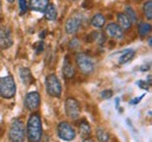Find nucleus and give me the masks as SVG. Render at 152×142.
<instances>
[{
  "label": "nucleus",
  "instance_id": "1",
  "mask_svg": "<svg viewBox=\"0 0 152 142\" xmlns=\"http://www.w3.org/2000/svg\"><path fill=\"white\" fill-rule=\"evenodd\" d=\"M26 135L29 142H40L42 138V123L41 118L38 113H33L28 121H27V129Z\"/></svg>",
  "mask_w": 152,
  "mask_h": 142
},
{
  "label": "nucleus",
  "instance_id": "2",
  "mask_svg": "<svg viewBox=\"0 0 152 142\" xmlns=\"http://www.w3.org/2000/svg\"><path fill=\"white\" fill-rule=\"evenodd\" d=\"M8 138L11 142H23L26 138V129L25 124L20 119H15L11 122L10 130H8Z\"/></svg>",
  "mask_w": 152,
  "mask_h": 142
},
{
  "label": "nucleus",
  "instance_id": "3",
  "mask_svg": "<svg viewBox=\"0 0 152 142\" xmlns=\"http://www.w3.org/2000/svg\"><path fill=\"white\" fill-rule=\"evenodd\" d=\"M17 93L15 81L12 75L0 78V96L4 99H12Z\"/></svg>",
  "mask_w": 152,
  "mask_h": 142
},
{
  "label": "nucleus",
  "instance_id": "4",
  "mask_svg": "<svg viewBox=\"0 0 152 142\" xmlns=\"http://www.w3.org/2000/svg\"><path fill=\"white\" fill-rule=\"evenodd\" d=\"M76 65L78 67V69L86 74V75H90L94 69H95V65H94V61L91 60L90 57H88L87 54L84 53H77L76 54Z\"/></svg>",
  "mask_w": 152,
  "mask_h": 142
},
{
  "label": "nucleus",
  "instance_id": "5",
  "mask_svg": "<svg viewBox=\"0 0 152 142\" xmlns=\"http://www.w3.org/2000/svg\"><path fill=\"white\" fill-rule=\"evenodd\" d=\"M46 89L50 96L60 98L62 94V86L55 74H49L46 78Z\"/></svg>",
  "mask_w": 152,
  "mask_h": 142
},
{
  "label": "nucleus",
  "instance_id": "6",
  "mask_svg": "<svg viewBox=\"0 0 152 142\" xmlns=\"http://www.w3.org/2000/svg\"><path fill=\"white\" fill-rule=\"evenodd\" d=\"M57 135L63 141H72L76 138V132L74 127L68 122H60L57 124Z\"/></svg>",
  "mask_w": 152,
  "mask_h": 142
},
{
  "label": "nucleus",
  "instance_id": "7",
  "mask_svg": "<svg viewBox=\"0 0 152 142\" xmlns=\"http://www.w3.org/2000/svg\"><path fill=\"white\" fill-rule=\"evenodd\" d=\"M64 108H66V114L68 118L70 119H77L81 114V107L77 100L74 98H68L64 103Z\"/></svg>",
  "mask_w": 152,
  "mask_h": 142
},
{
  "label": "nucleus",
  "instance_id": "8",
  "mask_svg": "<svg viewBox=\"0 0 152 142\" xmlns=\"http://www.w3.org/2000/svg\"><path fill=\"white\" fill-rule=\"evenodd\" d=\"M40 103L41 98L38 92H29L25 98V107L31 112H35L40 107Z\"/></svg>",
  "mask_w": 152,
  "mask_h": 142
},
{
  "label": "nucleus",
  "instance_id": "9",
  "mask_svg": "<svg viewBox=\"0 0 152 142\" xmlns=\"http://www.w3.org/2000/svg\"><path fill=\"white\" fill-rule=\"evenodd\" d=\"M13 45L12 39V33L8 28L1 27L0 28V48L1 49H7Z\"/></svg>",
  "mask_w": 152,
  "mask_h": 142
},
{
  "label": "nucleus",
  "instance_id": "10",
  "mask_svg": "<svg viewBox=\"0 0 152 142\" xmlns=\"http://www.w3.org/2000/svg\"><path fill=\"white\" fill-rule=\"evenodd\" d=\"M105 32L110 38H114L117 40H121L124 38V31L121 29V27L116 22H110L105 27Z\"/></svg>",
  "mask_w": 152,
  "mask_h": 142
},
{
  "label": "nucleus",
  "instance_id": "11",
  "mask_svg": "<svg viewBox=\"0 0 152 142\" xmlns=\"http://www.w3.org/2000/svg\"><path fill=\"white\" fill-rule=\"evenodd\" d=\"M81 20L77 19V18H69L66 25H64V29H66V33L69 34V35H73V34H76L80 28H81Z\"/></svg>",
  "mask_w": 152,
  "mask_h": 142
},
{
  "label": "nucleus",
  "instance_id": "12",
  "mask_svg": "<svg viewBox=\"0 0 152 142\" xmlns=\"http://www.w3.org/2000/svg\"><path fill=\"white\" fill-rule=\"evenodd\" d=\"M117 25L121 27L122 31H129L132 26V22L126 17L125 13H118L117 14Z\"/></svg>",
  "mask_w": 152,
  "mask_h": 142
},
{
  "label": "nucleus",
  "instance_id": "13",
  "mask_svg": "<svg viewBox=\"0 0 152 142\" xmlns=\"http://www.w3.org/2000/svg\"><path fill=\"white\" fill-rule=\"evenodd\" d=\"M62 72H63V75H64L66 79H72L75 75L74 66H73L72 61L69 60L68 58L64 59V63H63V67H62Z\"/></svg>",
  "mask_w": 152,
  "mask_h": 142
},
{
  "label": "nucleus",
  "instance_id": "14",
  "mask_svg": "<svg viewBox=\"0 0 152 142\" xmlns=\"http://www.w3.org/2000/svg\"><path fill=\"white\" fill-rule=\"evenodd\" d=\"M48 4H49L48 0H29L31 10L37 12H43Z\"/></svg>",
  "mask_w": 152,
  "mask_h": 142
},
{
  "label": "nucleus",
  "instance_id": "15",
  "mask_svg": "<svg viewBox=\"0 0 152 142\" xmlns=\"http://www.w3.org/2000/svg\"><path fill=\"white\" fill-rule=\"evenodd\" d=\"M19 75H20V79H21V81L23 82L25 85H27V86H29V85L33 82L32 72L29 71V68H26V67H23V68H20Z\"/></svg>",
  "mask_w": 152,
  "mask_h": 142
},
{
  "label": "nucleus",
  "instance_id": "16",
  "mask_svg": "<svg viewBox=\"0 0 152 142\" xmlns=\"http://www.w3.org/2000/svg\"><path fill=\"white\" fill-rule=\"evenodd\" d=\"M43 13H45V18H46L47 20H49V21L56 20L57 11H56V8H55V6H54L53 4H48V5H47V7L45 8Z\"/></svg>",
  "mask_w": 152,
  "mask_h": 142
},
{
  "label": "nucleus",
  "instance_id": "17",
  "mask_svg": "<svg viewBox=\"0 0 152 142\" xmlns=\"http://www.w3.org/2000/svg\"><path fill=\"white\" fill-rule=\"evenodd\" d=\"M78 132H80V135L83 139H87V138H89L91 135V127L86 120H83L78 124Z\"/></svg>",
  "mask_w": 152,
  "mask_h": 142
},
{
  "label": "nucleus",
  "instance_id": "18",
  "mask_svg": "<svg viewBox=\"0 0 152 142\" xmlns=\"http://www.w3.org/2000/svg\"><path fill=\"white\" fill-rule=\"evenodd\" d=\"M91 25L96 28H102L105 25V17L102 13H96L91 18Z\"/></svg>",
  "mask_w": 152,
  "mask_h": 142
},
{
  "label": "nucleus",
  "instance_id": "19",
  "mask_svg": "<svg viewBox=\"0 0 152 142\" xmlns=\"http://www.w3.org/2000/svg\"><path fill=\"white\" fill-rule=\"evenodd\" d=\"M96 138H97V141L98 142H109V140H110L109 133L105 129L101 128V127H98L96 129Z\"/></svg>",
  "mask_w": 152,
  "mask_h": 142
},
{
  "label": "nucleus",
  "instance_id": "20",
  "mask_svg": "<svg viewBox=\"0 0 152 142\" xmlns=\"http://www.w3.org/2000/svg\"><path fill=\"white\" fill-rule=\"evenodd\" d=\"M134 54H136V52L133 49H128L126 52H124L123 55L119 58V61H118L119 65H124V63H128L129 61H131L134 57Z\"/></svg>",
  "mask_w": 152,
  "mask_h": 142
},
{
  "label": "nucleus",
  "instance_id": "21",
  "mask_svg": "<svg viewBox=\"0 0 152 142\" xmlns=\"http://www.w3.org/2000/svg\"><path fill=\"white\" fill-rule=\"evenodd\" d=\"M151 32V25L146 22H139L138 24V33L140 37H146Z\"/></svg>",
  "mask_w": 152,
  "mask_h": 142
},
{
  "label": "nucleus",
  "instance_id": "22",
  "mask_svg": "<svg viewBox=\"0 0 152 142\" xmlns=\"http://www.w3.org/2000/svg\"><path fill=\"white\" fill-rule=\"evenodd\" d=\"M143 12H144L146 19L151 20L152 19V1L151 0H148V1L144 4V6H143Z\"/></svg>",
  "mask_w": 152,
  "mask_h": 142
},
{
  "label": "nucleus",
  "instance_id": "23",
  "mask_svg": "<svg viewBox=\"0 0 152 142\" xmlns=\"http://www.w3.org/2000/svg\"><path fill=\"white\" fill-rule=\"evenodd\" d=\"M125 14H126V17L131 20V22H136L137 21V14H136V12H134V10H133L131 6H126L125 7V12H124Z\"/></svg>",
  "mask_w": 152,
  "mask_h": 142
},
{
  "label": "nucleus",
  "instance_id": "24",
  "mask_svg": "<svg viewBox=\"0 0 152 142\" xmlns=\"http://www.w3.org/2000/svg\"><path fill=\"white\" fill-rule=\"evenodd\" d=\"M19 6H20V14H25L27 12V1L26 0H19Z\"/></svg>",
  "mask_w": 152,
  "mask_h": 142
},
{
  "label": "nucleus",
  "instance_id": "25",
  "mask_svg": "<svg viewBox=\"0 0 152 142\" xmlns=\"http://www.w3.org/2000/svg\"><path fill=\"white\" fill-rule=\"evenodd\" d=\"M113 94H114V92L111 89H105L101 93V98L102 99H110L113 96Z\"/></svg>",
  "mask_w": 152,
  "mask_h": 142
},
{
  "label": "nucleus",
  "instance_id": "26",
  "mask_svg": "<svg viewBox=\"0 0 152 142\" xmlns=\"http://www.w3.org/2000/svg\"><path fill=\"white\" fill-rule=\"evenodd\" d=\"M137 85H138L139 88H142V89H144V90H148V89H149V85H148L146 81L139 80V81H137Z\"/></svg>",
  "mask_w": 152,
  "mask_h": 142
},
{
  "label": "nucleus",
  "instance_id": "27",
  "mask_svg": "<svg viewBox=\"0 0 152 142\" xmlns=\"http://www.w3.org/2000/svg\"><path fill=\"white\" fill-rule=\"evenodd\" d=\"M35 46H37V47H34V48L37 49V53H40L41 51H43V46H45V45H43L42 41H40V42H38V43H35Z\"/></svg>",
  "mask_w": 152,
  "mask_h": 142
},
{
  "label": "nucleus",
  "instance_id": "28",
  "mask_svg": "<svg viewBox=\"0 0 152 142\" xmlns=\"http://www.w3.org/2000/svg\"><path fill=\"white\" fill-rule=\"evenodd\" d=\"M69 46H70V48H77L78 47V41H77V39H74L73 41H70Z\"/></svg>",
  "mask_w": 152,
  "mask_h": 142
},
{
  "label": "nucleus",
  "instance_id": "29",
  "mask_svg": "<svg viewBox=\"0 0 152 142\" xmlns=\"http://www.w3.org/2000/svg\"><path fill=\"white\" fill-rule=\"evenodd\" d=\"M143 98H144V94H143L142 96H139V98H136V99L131 100V102H130V103H131V104H137L138 102H139L140 100H142V99H143Z\"/></svg>",
  "mask_w": 152,
  "mask_h": 142
},
{
  "label": "nucleus",
  "instance_id": "30",
  "mask_svg": "<svg viewBox=\"0 0 152 142\" xmlns=\"http://www.w3.org/2000/svg\"><path fill=\"white\" fill-rule=\"evenodd\" d=\"M149 69H150V66H149V65H144V66L140 68L142 72H145V71H149Z\"/></svg>",
  "mask_w": 152,
  "mask_h": 142
},
{
  "label": "nucleus",
  "instance_id": "31",
  "mask_svg": "<svg viewBox=\"0 0 152 142\" xmlns=\"http://www.w3.org/2000/svg\"><path fill=\"white\" fill-rule=\"evenodd\" d=\"M82 142H94V140L93 139H89V138H87V139H84Z\"/></svg>",
  "mask_w": 152,
  "mask_h": 142
},
{
  "label": "nucleus",
  "instance_id": "32",
  "mask_svg": "<svg viewBox=\"0 0 152 142\" xmlns=\"http://www.w3.org/2000/svg\"><path fill=\"white\" fill-rule=\"evenodd\" d=\"M148 85L149 86L151 85V75H149V78H148Z\"/></svg>",
  "mask_w": 152,
  "mask_h": 142
},
{
  "label": "nucleus",
  "instance_id": "33",
  "mask_svg": "<svg viewBox=\"0 0 152 142\" xmlns=\"http://www.w3.org/2000/svg\"><path fill=\"white\" fill-rule=\"evenodd\" d=\"M118 104H119V99H116V107L118 108Z\"/></svg>",
  "mask_w": 152,
  "mask_h": 142
},
{
  "label": "nucleus",
  "instance_id": "34",
  "mask_svg": "<svg viewBox=\"0 0 152 142\" xmlns=\"http://www.w3.org/2000/svg\"><path fill=\"white\" fill-rule=\"evenodd\" d=\"M149 46H150V47L152 46V39H151V38L149 39Z\"/></svg>",
  "mask_w": 152,
  "mask_h": 142
},
{
  "label": "nucleus",
  "instance_id": "35",
  "mask_svg": "<svg viewBox=\"0 0 152 142\" xmlns=\"http://www.w3.org/2000/svg\"><path fill=\"white\" fill-rule=\"evenodd\" d=\"M7 1H8V2H10V4H12V2H13V1H14V0H7Z\"/></svg>",
  "mask_w": 152,
  "mask_h": 142
},
{
  "label": "nucleus",
  "instance_id": "36",
  "mask_svg": "<svg viewBox=\"0 0 152 142\" xmlns=\"http://www.w3.org/2000/svg\"><path fill=\"white\" fill-rule=\"evenodd\" d=\"M0 10H1V1H0Z\"/></svg>",
  "mask_w": 152,
  "mask_h": 142
},
{
  "label": "nucleus",
  "instance_id": "37",
  "mask_svg": "<svg viewBox=\"0 0 152 142\" xmlns=\"http://www.w3.org/2000/svg\"><path fill=\"white\" fill-rule=\"evenodd\" d=\"M72 1H76V0H72Z\"/></svg>",
  "mask_w": 152,
  "mask_h": 142
},
{
  "label": "nucleus",
  "instance_id": "38",
  "mask_svg": "<svg viewBox=\"0 0 152 142\" xmlns=\"http://www.w3.org/2000/svg\"><path fill=\"white\" fill-rule=\"evenodd\" d=\"M138 1H140V0H138Z\"/></svg>",
  "mask_w": 152,
  "mask_h": 142
}]
</instances>
